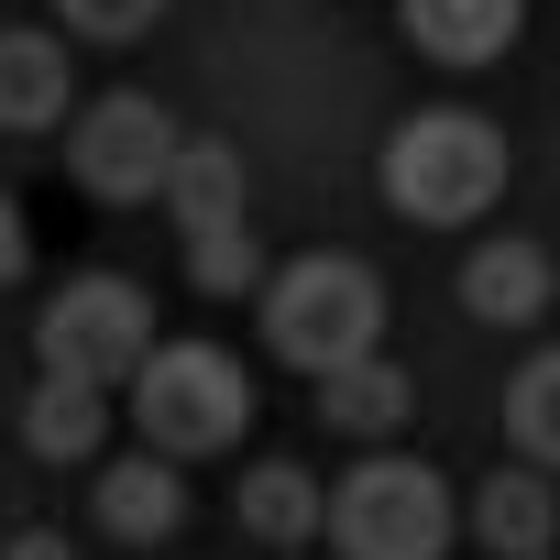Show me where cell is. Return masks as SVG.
I'll list each match as a JSON object with an SVG mask.
<instances>
[{"mask_svg":"<svg viewBox=\"0 0 560 560\" xmlns=\"http://www.w3.org/2000/svg\"><path fill=\"white\" fill-rule=\"evenodd\" d=\"M396 34L429 67H505V45L527 34V0H396Z\"/></svg>","mask_w":560,"mask_h":560,"instance_id":"obj_10","label":"cell"},{"mask_svg":"<svg viewBox=\"0 0 560 560\" xmlns=\"http://www.w3.org/2000/svg\"><path fill=\"white\" fill-rule=\"evenodd\" d=\"M549 298H560V264H549L527 231H483V242L462 253V308H472L483 330H538Z\"/></svg>","mask_w":560,"mask_h":560,"instance_id":"obj_7","label":"cell"},{"mask_svg":"<svg viewBox=\"0 0 560 560\" xmlns=\"http://www.w3.org/2000/svg\"><path fill=\"white\" fill-rule=\"evenodd\" d=\"M538 560H560V549H538Z\"/></svg>","mask_w":560,"mask_h":560,"instance_id":"obj_21","label":"cell"},{"mask_svg":"<svg viewBox=\"0 0 560 560\" xmlns=\"http://www.w3.org/2000/svg\"><path fill=\"white\" fill-rule=\"evenodd\" d=\"M100 440H110V385L34 374V396H23V451H34V462H100Z\"/></svg>","mask_w":560,"mask_h":560,"instance_id":"obj_15","label":"cell"},{"mask_svg":"<svg viewBox=\"0 0 560 560\" xmlns=\"http://www.w3.org/2000/svg\"><path fill=\"white\" fill-rule=\"evenodd\" d=\"M34 275V231H23V198H0V287Z\"/></svg>","mask_w":560,"mask_h":560,"instance_id":"obj_19","label":"cell"},{"mask_svg":"<svg viewBox=\"0 0 560 560\" xmlns=\"http://www.w3.org/2000/svg\"><path fill=\"white\" fill-rule=\"evenodd\" d=\"M287 560H298V549H287Z\"/></svg>","mask_w":560,"mask_h":560,"instance_id":"obj_22","label":"cell"},{"mask_svg":"<svg viewBox=\"0 0 560 560\" xmlns=\"http://www.w3.org/2000/svg\"><path fill=\"white\" fill-rule=\"evenodd\" d=\"M0 560H78V549H67V527H23V538L0 549Z\"/></svg>","mask_w":560,"mask_h":560,"instance_id":"obj_20","label":"cell"},{"mask_svg":"<svg viewBox=\"0 0 560 560\" xmlns=\"http://www.w3.org/2000/svg\"><path fill=\"white\" fill-rule=\"evenodd\" d=\"M462 527H472L494 560H538V549H560V483H549L538 462H494V472L462 494Z\"/></svg>","mask_w":560,"mask_h":560,"instance_id":"obj_8","label":"cell"},{"mask_svg":"<svg viewBox=\"0 0 560 560\" xmlns=\"http://www.w3.org/2000/svg\"><path fill=\"white\" fill-rule=\"evenodd\" d=\"M100 527L132 538V549L176 538V527H187V462H165V451H121V462H100Z\"/></svg>","mask_w":560,"mask_h":560,"instance_id":"obj_11","label":"cell"},{"mask_svg":"<svg viewBox=\"0 0 560 560\" xmlns=\"http://www.w3.org/2000/svg\"><path fill=\"white\" fill-rule=\"evenodd\" d=\"M264 352L298 363L308 385H319L330 363L385 352V287H374V264H352V253L275 264V275H264Z\"/></svg>","mask_w":560,"mask_h":560,"instance_id":"obj_2","label":"cell"},{"mask_svg":"<svg viewBox=\"0 0 560 560\" xmlns=\"http://www.w3.org/2000/svg\"><path fill=\"white\" fill-rule=\"evenodd\" d=\"M385 209L418 231H472L505 198V132L483 110H407L385 132Z\"/></svg>","mask_w":560,"mask_h":560,"instance_id":"obj_1","label":"cell"},{"mask_svg":"<svg viewBox=\"0 0 560 560\" xmlns=\"http://www.w3.org/2000/svg\"><path fill=\"white\" fill-rule=\"evenodd\" d=\"M176 110L143 100V89H110V100H78L67 110V176L100 198V209H132V198H165V165H176Z\"/></svg>","mask_w":560,"mask_h":560,"instance_id":"obj_6","label":"cell"},{"mask_svg":"<svg viewBox=\"0 0 560 560\" xmlns=\"http://www.w3.org/2000/svg\"><path fill=\"white\" fill-rule=\"evenodd\" d=\"M154 352V298L132 275H67L34 319V363L45 374H78V385H132V363Z\"/></svg>","mask_w":560,"mask_h":560,"instance_id":"obj_5","label":"cell"},{"mask_svg":"<svg viewBox=\"0 0 560 560\" xmlns=\"http://www.w3.org/2000/svg\"><path fill=\"white\" fill-rule=\"evenodd\" d=\"M187 287H198V298H264V242H253V220L187 231Z\"/></svg>","mask_w":560,"mask_h":560,"instance_id":"obj_17","label":"cell"},{"mask_svg":"<svg viewBox=\"0 0 560 560\" xmlns=\"http://www.w3.org/2000/svg\"><path fill=\"white\" fill-rule=\"evenodd\" d=\"M165 23V0H56V34L67 45H132Z\"/></svg>","mask_w":560,"mask_h":560,"instance_id":"obj_18","label":"cell"},{"mask_svg":"<svg viewBox=\"0 0 560 560\" xmlns=\"http://www.w3.org/2000/svg\"><path fill=\"white\" fill-rule=\"evenodd\" d=\"M319 418H330L341 440L385 451V440L418 418V385H407V363H396V352H363V363H330V374H319Z\"/></svg>","mask_w":560,"mask_h":560,"instance_id":"obj_12","label":"cell"},{"mask_svg":"<svg viewBox=\"0 0 560 560\" xmlns=\"http://www.w3.org/2000/svg\"><path fill=\"white\" fill-rule=\"evenodd\" d=\"M231 516H242V538H264V549H308V538L330 527V483H319L308 462H253L242 494H231Z\"/></svg>","mask_w":560,"mask_h":560,"instance_id":"obj_13","label":"cell"},{"mask_svg":"<svg viewBox=\"0 0 560 560\" xmlns=\"http://www.w3.org/2000/svg\"><path fill=\"white\" fill-rule=\"evenodd\" d=\"M67 110H78V56H67V34L12 23V34H0V132H67Z\"/></svg>","mask_w":560,"mask_h":560,"instance_id":"obj_9","label":"cell"},{"mask_svg":"<svg viewBox=\"0 0 560 560\" xmlns=\"http://www.w3.org/2000/svg\"><path fill=\"white\" fill-rule=\"evenodd\" d=\"M121 407H132L143 451L209 462V451H242V429H253V374H242L220 341H154V352L132 363Z\"/></svg>","mask_w":560,"mask_h":560,"instance_id":"obj_3","label":"cell"},{"mask_svg":"<svg viewBox=\"0 0 560 560\" xmlns=\"http://www.w3.org/2000/svg\"><path fill=\"white\" fill-rule=\"evenodd\" d=\"M165 209L176 231H220V220H253V176H242V143L220 132H187L176 165H165Z\"/></svg>","mask_w":560,"mask_h":560,"instance_id":"obj_14","label":"cell"},{"mask_svg":"<svg viewBox=\"0 0 560 560\" xmlns=\"http://www.w3.org/2000/svg\"><path fill=\"white\" fill-rule=\"evenodd\" d=\"M341 560H440L462 538V494L418 462V451H363L341 483H330V527H319Z\"/></svg>","mask_w":560,"mask_h":560,"instance_id":"obj_4","label":"cell"},{"mask_svg":"<svg viewBox=\"0 0 560 560\" xmlns=\"http://www.w3.org/2000/svg\"><path fill=\"white\" fill-rule=\"evenodd\" d=\"M505 440H516V462L560 472V352H527V363H516V385H505Z\"/></svg>","mask_w":560,"mask_h":560,"instance_id":"obj_16","label":"cell"}]
</instances>
